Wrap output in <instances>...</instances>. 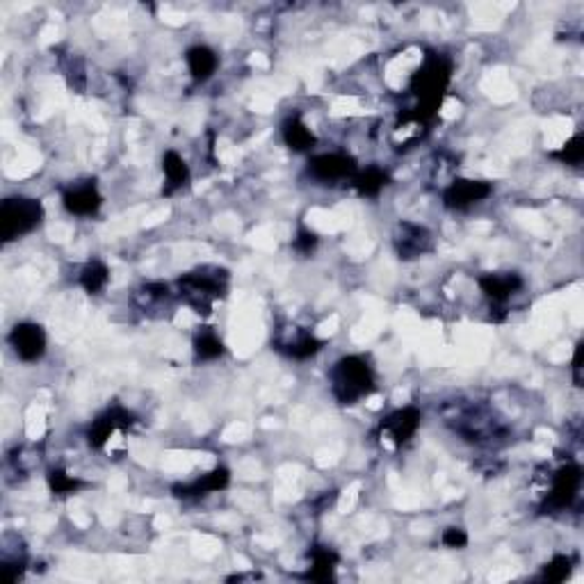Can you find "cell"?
<instances>
[{
  "label": "cell",
  "mask_w": 584,
  "mask_h": 584,
  "mask_svg": "<svg viewBox=\"0 0 584 584\" xmlns=\"http://www.w3.org/2000/svg\"><path fill=\"white\" fill-rule=\"evenodd\" d=\"M452 78V65L447 58L438 53H429L420 69L411 78V92L418 96V112L413 114L418 121H431L436 110L441 108L443 94Z\"/></svg>",
  "instance_id": "1"
},
{
  "label": "cell",
  "mask_w": 584,
  "mask_h": 584,
  "mask_svg": "<svg viewBox=\"0 0 584 584\" xmlns=\"http://www.w3.org/2000/svg\"><path fill=\"white\" fill-rule=\"evenodd\" d=\"M332 393L342 406H352L375 391V372L363 357H342L332 367Z\"/></svg>",
  "instance_id": "2"
},
{
  "label": "cell",
  "mask_w": 584,
  "mask_h": 584,
  "mask_svg": "<svg viewBox=\"0 0 584 584\" xmlns=\"http://www.w3.org/2000/svg\"><path fill=\"white\" fill-rule=\"evenodd\" d=\"M228 272L224 268H201L179 281V295L199 315H210L215 302L226 295Z\"/></svg>",
  "instance_id": "3"
},
{
  "label": "cell",
  "mask_w": 584,
  "mask_h": 584,
  "mask_svg": "<svg viewBox=\"0 0 584 584\" xmlns=\"http://www.w3.org/2000/svg\"><path fill=\"white\" fill-rule=\"evenodd\" d=\"M44 219V206L40 199L10 197L0 206V235L3 243H14L35 231Z\"/></svg>",
  "instance_id": "4"
},
{
  "label": "cell",
  "mask_w": 584,
  "mask_h": 584,
  "mask_svg": "<svg viewBox=\"0 0 584 584\" xmlns=\"http://www.w3.org/2000/svg\"><path fill=\"white\" fill-rule=\"evenodd\" d=\"M580 486H582V468L578 464H566L564 468H560L553 475V484L544 500L545 514H560L569 509L578 498Z\"/></svg>",
  "instance_id": "5"
},
{
  "label": "cell",
  "mask_w": 584,
  "mask_h": 584,
  "mask_svg": "<svg viewBox=\"0 0 584 584\" xmlns=\"http://www.w3.org/2000/svg\"><path fill=\"white\" fill-rule=\"evenodd\" d=\"M7 342L23 363L40 361L46 354V332L37 323H19L7 336Z\"/></svg>",
  "instance_id": "6"
},
{
  "label": "cell",
  "mask_w": 584,
  "mask_h": 584,
  "mask_svg": "<svg viewBox=\"0 0 584 584\" xmlns=\"http://www.w3.org/2000/svg\"><path fill=\"white\" fill-rule=\"evenodd\" d=\"M308 173L320 183H338V181H352L358 172L354 158L347 154H320L308 160Z\"/></svg>",
  "instance_id": "7"
},
{
  "label": "cell",
  "mask_w": 584,
  "mask_h": 584,
  "mask_svg": "<svg viewBox=\"0 0 584 584\" xmlns=\"http://www.w3.org/2000/svg\"><path fill=\"white\" fill-rule=\"evenodd\" d=\"M493 188L484 181H475V179H456L452 181L450 185L443 192V203H446V208L450 210H465L475 206V203H482L484 199L491 197Z\"/></svg>",
  "instance_id": "8"
},
{
  "label": "cell",
  "mask_w": 584,
  "mask_h": 584,
  "mask_svg": "<svg viewBox=\"0 0 584 584\" xmlns=\"http://www.w3.org/2000/svg\"><path fill=\"white\" fill-rule=\"evenodd\" d=\"M422 413L418 411L416 406H404V409H397L391 416H386L379 425L382 429V436L386 441H391L393 446H404L416 436L418 427H420Z\"/></svg>",
  "instance_id": "9"
},
{
  "label": "cell",
  "mask_w": 584,
  "mask_h": 584,
  "mask_svg": "<svg viewBox=\"0 0 584 584\" xmlns=\"http://www.w3.org/2000/svg\"><path fill=\"white\" fill-rule=\"evenodd\" d=\"M431 249V233L422 224L400 222L395 231V252L402 261H413Z\"/></svg>",
  "instance_id": "10"
},
{
  "label": "cell",
  "mask_w": 584,
  "mask_h": 584,
  "mask_svg": "<svg viewBox=\"0 0 584 584\" xmlns=\"http://www.w3.org/2000/svg\"><path fill=\"white\" fill-rule=\"evenodd\" d=\"M133 422V413L121 409V406H112L103 416H99L92 422L90 431H87V443H90V447H94V450H101V447L110 441V436H112L114 431L128 429Z\"/></svg>",
  "instance_id": "11"
},
{
  "label": "cell",
  "mask_w": 584,
  "mask_h": 584,
  "mask_svg": "<svg viewBox=\"0 0 584 584\" xmlns=\"http://www.w3.org/2000/svg\"><path fill=\"white\" fill-rule=\"evenodd\" d=\"M480 288L489 297L491 306H495V311H502V306L523 288V279L514 272L484 274V277H480Z\"/></svg>",
  "instance_id": "12"
},
{
  "label": "cell",
  "mask_w": 584,
  "mask_h": 584,
  "mask_svg": "<svg viewBox=\"0 0 584 584\" xmlns=\"http://www.w3.org/2000/svg\"><path fill=\"white\" fill-rule=\"evenodd\" d=\"M62 203H65L66 213L78 215V217H90V215H94L101 208L103 197H101L96 183L87 181V183L71 185L65 192V197H62Z\"/></svg>",
  "instance_id": "13"
},
{
  "label": "cell",
  "mask_w": 584,
  "mask_h": 584,
  "mask_svg": "<svg viewBox=\"0 0 584 584\" xmlns=\"http://www.w3.org/2000/svg\"><path fill=\"white\" fill-rule=\"evenodd\" d=\"M228 482H231V473H228L224 465H217V468L201 475L199 480L190 482V484L173 486V495H176V498H183V500H188V498H203V495L224 491L228 486Z\"/></svg>",
  "instance_id": "14"
},
{
  "label": "cell",
  "mask_w": 584,
  "mask_h": 584,
  "mask_svg": "<svg viewBox=\"0 0 584 584\" xmlns=\"http://www.w3.org/2000/svg\"><path fill=\"white\" fill-rule=\"evenodd\" d=\"M274 345H277L279 352H283L290 358H297V361L315 357V354L323 350V342L317 341L313 333L302 332V329H292L290 338H279Z\"/></svg>",
  "instance_id": "15"
},
{
  "label": "cell",
  "mask_w": 584,
  "mask_h": 584,
  "mask_svg": "<svg viewBox=\"0 0 584 584\" xmlns=\"http://www.w3.org/2000/svg\"><path fill=\"white\" fill-rule=\"evenodd\" d=\"M185 62H188L190 74H192V78L197 83H206L208 78H213L219 66L217 53L213 49H208V46H192L185 53Z\"/></svg>",
  "instance_id": "16"
},
{
  "label": "cell",
  "mask_w": 584,
  "mask_h": 584,
  "mask_svg": "<svg viewBox=\"0 0 584 584\" xmlns=\"http://www.w3.org/2000/svg\"><path fill=\"white\" fill-rule=\"evenodd\" d=\"M281 135L283 142L288 144V149L297 151V154H306V151H311L315 146V135H313V130L304 124L302 117H297V114L288 117L283 121Z\"/></svg>",
  "instance_id": "17"
},
{
  "label": "cell",
  "mask_w": 584,
  "mask_h": 584,
  "mask_svg": "<svg viewBox=\"0 0 584 584\" xmlns=\"http://www.w3.org/2000/svg\"><path fill=\"white\" fill-rule=\"evenodd\" d=\"M163 173H164V194H173L183 190L190 183V167L176 151H167L163 155Z\"/></svg>",
  "instance_id": "18"
},
{
  "label": "cell",
  "mask_w": 584,
  "mask_h": 584,
  "mask_svg": "<svg viewBox=\"0 0 584 584\" xmlns=\"http://www.w3.org/2000/svg\"><path fill=\"white\" fill-rule=\"evenodd\" d=\"M350 183L361 197H376L388 185V173L382 167H367L363 172L354 173V179Z\"/></svg>",
  "instance_id": "19"
},
{
  "label": "cell",
  "mask_w": 584,
  "mask_h": 584,
  "mask_svg": "<svg viewBox=\"0 0 584 584\" xmlns=\"http://www.w3.org/2000/svg\"><path fill=\"white\" fill-rule=\"evenodd\" d=\"M338 566V554L333 550L317 545L311 550V569H308V580L315 582H327L333 578V571Z\"/></svg>",
  "instance_id": "20"
},
{
  "label": "cell",
  "mask_w": 584,
  "mask_h": 584,
  "mask_svg": "<svg viewBox=\"0 0 584 584\" xmlns=\"http://www.w3.org/2000/svg\"><path fill=\"white\" fill-rule=\"evenodd\" d=\"M194 357L199 361H215L224 354V341L213 332V329H201L192 341Z\"/></svg>",
  "instance_id": "21"
},
{
  "label": "cell",
  "mask_w": 584,
  "mask_h": 584,
  "mask_svg": "<svg viewBox=\"0 0 584 584\" xmlns=\"http://www.w3.org/2000/svg\"><path fill=\"white\" fill-rule=\"evenodd\" d=\"M108 281H110V270L108 265L101 261L87 262V265L83 268V272H80V286L90 292V295H99V292L108 286Z\"/></svg>",
  "instance_id": "22"
},
{
  "label": "cell",
  "mask_w": 584,
  "mask_h": 584,
  "mask_svg": "<svg viewBox=\"0 0 584 584\" xmlns=\"http://www.w3.org/2000/svg\"><path fill=\"white\" fill-rule=\"evenodd\" d=\"M80 486H83V480L69 475V473L62 471V468H50V471H49V489H50V493L69 495V493H75V491H78Z\"/></svg>",
  "instance_id": "23"
},
{
  "label": "cell",
  "mask_w": 584,
  "mask_h": 584,
  "mask_svg": "<svg viewBox=\"0 0 584 584\" xmlns=\"http://www.w3.org/2000/svg\"><path fill=\"white\" fill-rule=\"evenodd\" d=\"M571 571H573V562H571V557H566V554H557V557H553V560L544 566L541 580H545V582H564V580L571 575Z\"/></svg>",
  "instance_id": "24"
},
{
  "label": "cell",
  "mask_w": 584,
  "mask_h": 584,
  "mask_svg": "<svg viewBox=\"0 0 584 584\" xmlns=\"http://www.w3.org/2000/svg\"><path fill=\"white\" fill-rule=\"evenodd\" d=\"M553 155L557 160H562L564 164H580L584 158V137L582 135H575V137H571L569 142Z\"/></svg>",
  "instance_id": "25"
},
{
  "label": "cell",
  "mask_w": 584,
  "mask_h": 584,
  "mask_svg": "<svg viewBox=\"0 0 584 584\" xmlns=\"http://www.w3.org/2000/svg\"><path fill=\"white\" fill-rule=\"evenodd\" d=\"M441 541L446 548L459 550L468 545V535H465V530H461V527H447V530L443 532Z\"/></svg>",
  "instance_id": "26"
},
{
  "label": "cell",
  "mask_w": 584,
  "mask_h": 584,
  "mask_svg": "<svg viewBox=\"0 0 584 584\" xmlns=\"http://www.w3.org/2000/svg\"><path fill=\"white\" fill-rule=\"evenodd\" d=\"M315 244H317V235L313 231H299L297 240H295V247L304 253L313 252V249H315Z\"/></svg>",
  "instance_id": "27"
},
{
  "label": "cell",
  "mask_w": 584,
  "mask_h": 584,
  "mask_svg": "<svg viewBox=\"0 0 584 584\" xmlns=\"http://www.w3.org/2000/svg\"><path fill=\"white\" fill-rule=\"evenodd\" d=\"M580 354H582V342H580L578 347H575V354H573V379H575V386H582V376H580V367H582V363H580Z\"/></svg>",
  "instance_id": "28"
}]
</instances>
